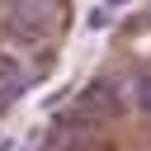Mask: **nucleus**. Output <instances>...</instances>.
Instances as JSON below:
<instances>
[{
  "instance_id": "nucleus-1",
  "label": "nucleus",
  "mask_w": 151,
  "mask_h": 151,
  "mask_svg": "<svg viewBox=\"0 0 151 151\" xmlns=\"http://www.w3.org/2000/svg\"><path fill=\"white\" fill-rule=\"evenodd\" d=\"M19 90H24V66H19L14 57H5V52H0V104H5V99H14Z\"/></svg>"
}]
</instances>
